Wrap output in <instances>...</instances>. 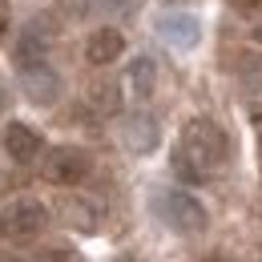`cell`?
<instances>
[{"instance_id":"6da1fadb","label":"cell","mask_w":262,"mask_h":262,"mask_svg":"<svg viewBox=\"0 0 262 262\" xmlns=\"http://www.w3.org/2000/svg\"><path fill=\"white\" fill-rule=\"evenodd\" d=\"M226 158H230L226 129L210 117H194V121H186L182 145L173 149V173L186 186H202L226 165Z\"/></svg>"},{"instance_id":"7a4b0ae2","label":"cell","mask_w":262,"mask_h":262,"mask_svg":"<svg viewBox=\"0 0 262 262\" xmlns=\"http://www.w3.org/2000/svg\"><path fill=\"white\" fill-rule=\"evenodd\" d=\"M49 226V210L36 198H12L0 206V238L8 242H33Z\"/></svg>"},{"instance_id":"3957f363","label":"cell","mask_w":262,"mask_h":262,"mask_svg":"<svg viewBox=\"0 0 262 262\" xmlns=\"http://www.w3.org/2000/svg\"><path fill=\"white\" fill-rule=\"evenodd\" d=\"M158 214H162V222L169 230H178V234H202L206 230V206L190 198L186 190H165L158 194Z\"/></svg>"},{"instance_id":"277c9868","label":"cell","mask_w":262,"mask_h":262,"mask_svg":"<svg viewBox=\"0 0 262 262\" xmlns=\"http://www.w3.org/2000/svg\"><path fill=\"white\" fill-rule=\"evenodd\" d=\"M89 154L81 145H53L49 158H45V178L53 186H77L89 178Z\"/></svg>"},{"instance_id":"5b68a950","label":"cell","mask_w":262,"mask_h":262,"mask_svg":"<svg viewBox=\"0 0 262 262\" xmlns=\"http://www.w3.org/2000/svg\"><path fill=\"white\" fill-rule=\"evenodd\" d=\"M158 36H162L169 49L190 53V49H198V40H202V25H198V16H190V12H169V16H158Z\"/></svg>"},{"instance_id":"8992f818","label":"cell","mask_w":262,"mask_h":262,"mask_svg":"<svg viewBox=\"0 0 262 262\" xmlns=\"http://www.w3.org/2000/svg\"><path fill=\"white\" fill-rule=\"evenodd\" d=\"M0 141H4V154L12 158V162H20V165H29L40 158V133L29 129V125H20V121H8L4 125V133H0Z\"/></svg>"},{"instance_id":"52a82bcc","label":"cell","mask_w":262,"mask_h":262,"mask_svg":"<svg viewBox=\"0 0 262 262\" xmlns=\"http://www.w3.org/2000/svg\"><path fill=\"white\" fill-rule=\"evenodd\" d=\"M158 141H162V129H158V121L149 113H133L121 125V145L129 154H149V149H158Z\"/></svg>"},{"instance_id":"ba28073f","label":"cell","mask_w":262,"mask_h":262,"mask_svg":"<svg viewBox=\"0 0 262 262\" xmlns=\"http://www.w3.org/2000/svg\"><path fill=\"white\" fill-rule=\"evenodd\" d=\"M20 77H25V81H20V85H25V97L33 101V105H57V97H61V77L49 65L25 69Z\"/></svg>"},{"instance_id":"9c48e42d","label":"cell","mask_w":262,"mask_h":262,"mask_svg":"<svg viewBox=\"0 0 262 262\" xmlns=\"http://www.w3.org/2000/svg\"><path fill=\"white\" fill-rule=\"evenodd\" d=\"M125 53V36L117 33L113 25H105V29H97V33L85 40V57H89V65H97V69H105V65H113L117 57Z\"/></svg>"},{"instance_id":"30bf717a","label":"cell","mask_w":262,"mask_h":262,"mask_svg":"<svg viewBox=\"0 0 262 262\" xmlns=\"http://www.w3.org/2000/svg\"><path fill=\"white\" fill-rule=\"evenodd\" d=\"M61 218H65V226L81 230V234H93V230L101 226L97 202H93V198H85V194H69V198H61Z\"/></svg>"},{"instance_id":"8fae6325","label":"cell","mask_w":262,"mask_h":262,"mask_svg":"<svg viewBox=\"0 0 262 262\" xmlns=\"http://www.w3.org/2000/svg\"><path fill=\"white\" fill-rule=\"evenodd\" d=\"M154 85H158V65H154V57H133L129 69H125V89H129V97L145 101L154 93Z\"/></svg>"},{"instance_id":"7c38bea8","label":"cell","mask_w":262,"mask_h":262,"mask_svg":"<svg viewBox=\"0 0 262 262\" xmlns=\"http://www.w3.org/2000/svg\"><path fill=\"white\" fill-rule=\"evenodd\" d=\"M45 53H49V45H45V36H36V29H29V33L16 36V45H12V65L20 69H36L45 65Z\"/></svg>"},{"instance_id":"4fadbf2b","label":"cell","mask_w":262,"mask_h":262,"mask_svg":"<svg viewBox=\"0 0 262 262\" xmlns=\"http://www.w3.org/2000/svg\"><path fill=\"white\" fill-rule=\"evenodd\" d=\"M89 105H93L97 113H117V109H121V89H117L113 81H93V85H89Z\"/></svg>"},{"instance_id":"5bb4252c","label":"cell","mask_w":262,"mask_h":262,"mask_svg":"<svg viewBox=\"0 0 262 262\" xmlns=\"http://www.w3.org/2000/svg\"><path fill=\"white\" fill-rule=\"evenodd\" d=\"M57 8H61L65 16H73V20H85V16L97 8V0H57Z\"/></svg>"},{"instance_id":"9a60e30c","label":"cell","mask_w":262,"mask_h":262,"mask_svg":"<svg viewBox=\"0 0 262 262\" xmlns=\"http://www.w3.org/2000/svg\"><path fill=\"white\" fill-rule=\"evenodd\" d=\"M262 0H230V8H242V12H250V8H258Z\"/></svg>"},{"instance_id":"2e32d148","label":"cell","mask_w":262,"mask_h":262,"mask_svg":"<svg viewBox=\"0 0 262 262\" xmlns=\"http://www.w3.org/2000/svg\"><path fill=\"white\" fill-rule=\"evenodd\" d=\"M0 262H29V258H20V254H8V250H0Z\"/></svg>"},{"instance_id":"e0dca14e","label":"cell","mask_w":262,"mask_h":262,"mask_svg":"<svg viewBox=\"0 0 262 262\" xmlns=\"http://www.w3.org/2000/svg\"><path fill=\"white\" fill-rule=\"evenodd\" d=\"M254 40H258V45H262V25H258V29H254Z\"/></svg>"},{"instance_id":"ac0fdd59","label":"cell","mask_w":262,"mask_h":262,"mask_svg":"<svg viewBox=\"0 0 262 262\" xmlns=\"http://www.w3.org/2000/svg\"><path fill=\"white\" fill-rule=\"evenodd\" d=\"M165 4H190V0H165Z\"/></svg>"},{"instance_id":"d6986e66","label":"cell","mask_w":262,"mask_h":262,"mask_svg":"<svg viewBox=\"0 0 262 262\" xmlns=\"http://www.w3.org/2000/svg\"><path fill=\"white\" fill-rule=\"evenodd\" d=\"M206 262H230V258H206Z\"/></svg>"},{"instance_id":"ffe728a7","label":"cell","mask_w":262,"mask_h":262,"mask_svg":"<svg viewBox=\"0 0 262 262\" xmlns=\"http://www.w3.org/2000/svg\"><path fill=\"white\" fill-rule=\"evenodd\" d=\"M0 105H4V93H0Z\"/></svg>"}]
</instances>
